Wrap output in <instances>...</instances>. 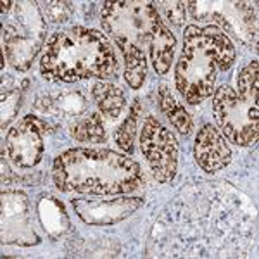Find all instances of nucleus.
<instances>
[{
    "label": "nucleus",
    "instance_id": "obj_22",
    "mask_svg": "<svg viewBox=\"0 0 259 259\" xmlns=\"http://www.w3.org/2000/svg\"><path fill=\"white\" fill-rule=\"evenodd\" d=\"M257 61H252L249 66H245L240 71L239 78H237V87H239L237 92H239V95L247 100H254V102H257Z\"/></svg>",
    "mask_w": 259,
    "mask_h": 259
},
{
    "label": "nucleus",
    "instance_id": "obj_18",
    "mask_svg": "<svg viewBox=\"0 0 259 259\" xmlns=\"http://www.w3.org/2000/svg\"><path fill=\"white\" fill-rule=\"evenodd\" d=\"M124 61V78L132 89H140L147 74V54L133 45H118Z\"/></svg>",
    "mask_w": 259,
    "mask_h": 259
},
{
    "label": "nucleus",
    "instance_id": "obj_12",
    "mask_svg": "<svg viewBox=\"0 0 259 259\" xmlns=\"http://www.w3.org/2000/svg\"><path fill=\"white\" fill-rule=\"evenodd\" d=\"M195 161L207 173L227 168L232 161V149L220 130L206 124L195 137Z\"/></svg>",
    "mask_w": 259,
    "mask_h": 259
},
{
    "label": "nucleus",
    "instance_id": "obj_17",
    "mask_svg": "<svg viewBox=\"0 0 259 259\" xmlns=\"http://www.w3.org/2000/svg\"><path fill=\"white\" fill-rule=\"evenodd\" d=\"M92 95L99 111L107 118H118L126 106L123 92L112 83H95L92 87Z\"/></svg>",
    "mask_w": 259,
    "mask_h": 259
},
{
    "label": "nucleus",
    "instance_id": "obj_15",
    "mask_svg": "<svg viewBox=\"0 0 259 259\" xmlns=\"http://www.w3.org/2000/svg\"><path fill=\"white\" fill-rule=\"evenodd\" d=\"M175 47H177V38L168 30V26L162 24L157 30L149 49V57L157 74H166L169 71L171 61H173L175 56Z\"/></svg>",
    "mask_w": 259,
    "mask_h": 259
},
{
    "label": "nucleus",
    "instance_id": "obj_16",
    "mask_svg": "<svg viewBox=\"0 0 259 259\" xmlns=\"http://www.w3.org/2000/svg\"><path fill=\"white\" fill-rule=\"evenodd\" d=\"M38 214L41 225L52 237H61L69 230V218L64 206L52 195H44L38 202Z\"/></svg>",
    "mask_w": 259,
    "mask_h": 259
},
{
    "label": "nucleus",
    "instance_id": "obj_1",
    "mask_svg": "<svg viewBox=\"0 0 259 259\" xmlns=\"http://www.w3.org/2000/svg\"><path fill=\"white\" fill-rule=\"evenodd\" d=\"M52 177L62 192L94 195L132 194L142 185L140 166L106 149H69L54 162Z\"/></svg>",
    "mask_w": 259,
    "mask_h": 259
},
{
    "label": "nucleus",
    "instance_id": "obj_20",
    "mask_svg": "<svg viewBox=\"0 0 259 259\" xmlns=\"http://www.w3.org/2000/svg\"><path fill=\"white\" fill-rule=\"evenodd\" d=\"M73 137L78 142H92V144H104L106 142V130L99 112H92L74 124Z\"/></svg>",
    "mask_w": 259,
    "mask_h": 259
},
{
    "label": "nucleus",
    "instance_id": "obj_25",
    "mask_svg": "<svg viewBox=\"0 0 259 259\" xmlns=\"http://www.w3.org/2000/svg\"><path fill=\"white\" fill-rule=\"evenodd\" d=\"M166 19L175 26H182L185 21V2H159Z\"/></svg>",
    "mask_w": 259,
    "mask_h": 259
},
{
    "label": "nucleus",
    "instance_id": "obj_11",
    "mask_svg": "<svg viewBox=\"0 0 259 259\" xmlns=\"http://www.w3.org/2000/svg\"><path fill=\"white\" fill-rule=\"evenodd\" d=\"M140 197H112V199H73L71 204L87 225H114L126 220L142 206Z\"/></svg>",
    "mask_w": 259,
    "mask_h": 259
},
{
    "label": "nucleus",
    "instance_id": "obj_7",
    "mask_svg": "<svg viewBox=\"0 0 259 259\" xmlns=\"http://www.w3.org/2000/svg\"><path fill=\"white\" fill-rule=\"evenodd\" d=\"M140 149L157 182L168 183L178 168V145L173 133L154 116L144 119L140 133Z\"/></svg>",
    "mask_w": 259,
    "mask_h": 259
},
{
    "label": "nucleus",
    "instance_id": "obj_21",
    "mask_svg": "<svg viewBox=\"0 0 259 259\" xmlns=\"http://www.w3.org/2000/svg\"><path fill=\"white\" fill-rule=\"evenodd\" d=\"M140 111H142V104L139 100L133 102V106L130 107V114L126 116V119L121 123V126L116 130V145L124 150L126 154L133 152V144H135V133H137V121L140 118Z\"/></svg>",
    "mask_w": 259,
    "mask_h": 259
},
{
    "label": "nucleus",
    "instance_id": "obj_13",
    "mask_svg": "<svg viewBox=\"0 0 259 259\" xmlns=\"http://www.w3.org/2000/svg\"><path fill=\"white\" fill-rule=\"evenodd\" d=\"M194 33L195 38L199 40L200 47L206 50L211 56V59L214 61L216 68L220 71H227L232 68L237 54L232 40L227 36V33L220 30L218 26H194Z\"/></svg>",
    "mask_w": 259,
    "mask_h": 259
},
{
    "label": "nucleus",
    "instance_id": "obj_2",
    "mask_svg": "<svg viewBox=\"0 0 259 259\" xmlns=\"http://www.w3.org/2000/svg\"><path fill=\"white\" fill-rule=\"evenodd\" d=\"M40 71L49 81L71 83L109 78L118 71V61L102 33L76 26L50 36L40 61Z\"/></svg>",
    "mask_w": 259,
    "mask_h": 259
},
{
    "label": "nucleus",
    "instance_id": "obj_3",
    "mask_svg": "<svg viewBox=\"0 0 259 259\" xmlns=\"http://www.w3.org/2000/svg\"><path fill=\"white\" fill-rule=\"evenodd\" d=\"M2 33L7 59L18 71L30 69L45 40V21L36 2L2 4Z\"/></svg>",
    "mask_w": 259,
    "mask_h": 259
},
{
    "label": "nucleus",
    "instance_id": "obj_9",
    "mask_svg": "<svg viewBox=\"0 0 259 259\" xmlns=\"http://www.w3.org/2000/svg\"><path fill=\"white\" fill-rule=\"evenodd\" d=\"M49 124L38 116L28 114L14 124L6 139V149L11 161L19 168H33L41 161Z\"/></svg>",
    "mask_w": 259,
    "mask_h": 259
},
{
    "label": "nucleus",
    "instance_id": "obj_23",
    "mask_svg": "<svg viewBox=\"0 0 259 259\" xmlns=\"http://www.w3.org/2000/svg\"><path fill=\"white\" fill-rule=\"evenodd\" d=\"M19 107H21L19 90L4 89V92H2V130H6V126L16 116V112H18Z\"/></svg>",
    "mask_w": 259,
    "mask_h": 259
},
{
    "label": "nucleus",
    "instance_id": "obj_10",
    "mask_svg": "<svg viewBox=\"0 0 259 259\" xmlns=\"http://www.w3.org/2000/svg\"><path fill=\"white\" fill-rule=\"evenodd\" d=\"M2 242L21 247H30L40 242L31 223L30 200L23 192H2Z\"/></svg>",
    "mask_w": 259,
    "mask_h": 259
},
{
    "label": "nucleus",
    "instance_id": "obj_5",
    "mask_svg": "<svg viewBox=\"0 0 259 259\" xmlns=\"http://www.w3.org/2000/svg\"><path fill=\"white\" fill-rule=\"evenodd\" d=\"M216 64L195 38L194 26L185 28L183 50L175 69V81L182 97L189 104H200L212 95Z\"/></svg>",
    "mask_w": 259,
    "mask_h": 259
},
{
    "label": "nucleus",
    "instance_id": "obj_8",
    "mask_svg": "<svg viewBox=\"0 0 259 259\" xmlns=\"http://www.w3.org/2000/svg\"><path fill=\"white\" fill-rule=\"evenodd\" d=\"M190 14L199 21H214L239 40L257 44L256 11L245 2H187Z\"/></svg>",
    "mask_w": 259,
    "mask_h": 259
},
{
    "label": "nucleus",
    "instance_id": "obj_6",
    "mask_svg": "<svg viewBox=\"0 0 259 259\" xmlns=\"http://www.w3.org/2000/svg\"><path fill=\"white\" fill-rule=\"evenodd\" d=\"M212 112L221 133L232 144L247 147L257 142V102L244 99L233 87L223 85L214 94Z\"/></svg>",
    "mask_w": 259,
    "mask_h": 259
},
{
    "label": "nucleus",
    "instance_id": "obj_4",
    "mask_svg": "<svg viewBox=\"0 0 259 259\" xmlns=\"http://www.w3.org/2000/svg\"><path fill=\"white\" fill-rule=\"evenodd\" d=\"M100 21L116 45H133L145 54L157 30L164 24L157 7L147 2H104Z\"/></svg>",
    "mask_w": 259,
    "mask_h": 259
},
{
    "label": "nucleus",
    "instance_id": "obj_19",
    "mask_svg": "<svg viewBox=\"0 0 259 259\" xmlns=\"http://www.w3.org/2000/svg\"><path fill=\"white\" fill-rule=\"evenodd\" d=\"M159 106L161 111L168 116V119L171 121L175 128L178 130L180 133H190L192 128H194V121H192L190 114L185 111V107L180 102H177V99L171 95V92L166 89V87H161L159 89Z\"/></svg>",
    "mask_w": 259,
    "mask_h": 259
},
{
    "label": "nucleus",
    "instance_id": "obj_14",
    "mask_svg": "<svg viewBox=\"0 0 259 259\" xmlns=\"http://www.w3.org/2000/svg\"><path fill=\"white\" fill-rule=\"evenodd\" d=\"M35 107L41 112H50L56 116H78L87 109L85 97L78 92H59V94H49L36 100Z\"/></svg>",
    "mask_w": 259,
    "mask_h": 259
},
{
    "label": "nucleus",
    "instance_id": "obj_24",
    "mask_svg": "<svg viewBox=\"0 0 259 259\" xmlns=\"http://www.w3.org/2000/svg\"><path fill=\"white\" fill-rule=\"evenodd\" d=\"M73 14V4L71 2H47L45 4V16L52 23H64Z\"/></svg>",
    "mask_w": 259,
    "mask_h": 259
}]
</instances>
